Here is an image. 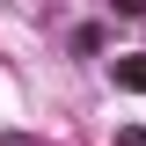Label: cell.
Returning <instances> with one entry per match:
<instances>
[{
  "instance_id": "cell-1",
  "label": "cell",
  "mask_w": 146,
  "mask_h": 146,
  "mask_svg": "<svg viewBox=\"0 0 146 146\" xmlns=\"http://www.w3.org/2000/svg\"><path fill=\"white\" fill-rule=\"evenodd\" d=\"M110 73H117V88H131V95H146V58H117Z\"/></svg>"
},
{
  "instance_id": "cell-2",
  "label": "cell",
  "mask_w": 146,
  "mask_h": 146,
  "mask_svg": "<svg viewBox=\"0 0 146 146\" xmlns=\"http://www.w3.org/2000/svg\"><path fill=\"white\" fill-rule=\"evenodd\" d=\"M117 146H146V131H139V124H124V131H117Z\"/></svg>"
},
{
  "instance_id": "cell-3",
  "label": "cell",
  "mask_w": 146,
  "mask_h": 146,
  "mask_svg": "<svg viewBox=\"0 0 146 146\" xmlns=\"http://www.w3.org/2000/svg\"><path fill=\"white\" fill-rule=\"evenodd\" d=\"M117 15H146V0H117Z\"/></svg>"
}]
</instances>
